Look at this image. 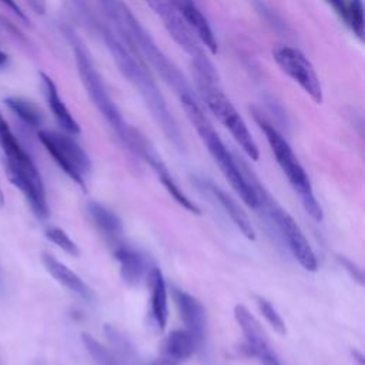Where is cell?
Masks as SVG:
<instances>
[{
    "label": "cell",
    "mask_w": 365,
    "mask_h": 365,
    "mask_svg": "<svg viewBox=\"0 0 365 365\" xmlns=\"http://www.w3.org/2000/svg\"><path fill=\"white\" fill-rule=\"evenodd\" d=\"M104 10L107 19L113 24L111 30L115 36L147 64H150L160 77L174 88L177 96L194 94L190 83L180 68L163 53L154 38L133 14L123 0H97Z\"/></svg>",
    "instance_id": "1"
},
{
    "label": "cell",
    "mask_w": 365,
    "mask_h": 365,
    "mask_svg": "<svg viewBox=\"0 0 365 365\" xmlns=\"http://www.w3.org/2000/svg\"><path fill=\"white\" fill-rule=\"evenodd\" d=\"M101 36L120 73L138 91L145 106L151 111V115L154 117L157 124L161 127L163 133L177 147H181L182 145L181 133L178 130V125L174 117L168 110L165 98L163 97L155 80L153 78L148 70V64L138 54L131 51L115 36L111 27H101Z\"/></svg>",
    "instance_id": "2"
},
{
    "label": "cell",
    "mask_w": 365,
    "mask_h": 365,
    "mask_svg": "<svg viewBox=\"0 0 365 365\" xmlns=\"http://www.w3.org/2000/svg\"><path fill=\"white\" fill-rule=\"evenodd\" d=\"M67 37L73 48L78 76L87 91L88 98L91 100L97 111L104 117L111 130L117 134L120 141L134 154L135 147L144 135L124 120L121 111L118 110L117 104L113 101L107 90L103 77L91 58L90 51L87 50L81 38H78V36H76V33L73 31H67Z\"/></svg>",
    "instance_id": "3"
},
{
    "label": "cell",
    "mask_w": 365,
    "mask_h": 365,
    "mask_svg": "<svg viewBox=\"0 0 365 365\" xmlns=\"http://www.w3.org/2000/svg\"><path fill=\"white\" fill-rule=\"evenodd\" d=\"M237 161L245 180L248 181V184L251 185L257 195V211L262 212V215L269 221L271 227L278 232V237L282 240V242L289 250L292 257L298 261V264L307 271H317L318 261L315 252L311 248L299 225L287 212V210H284L277 202V200L267 191V188L262 185V182L258 180L254 171L248 167V164L238 157Z\"/></svg>",
    "instance_id": "4"
},
{
    "label": "cell",
    "mask_w": 365,
    "mask_h": 365,
    "mask_svg": "<svg viewBox=\"0 0 365 365\" xmlns=\"http://www.w3.org/2000/svg\"><path fill=\"white\" fill-rule=\"evenodd\" d=\"M181 101V106L192 124V127L197 130L201 141L207 147L210 155L230 182V185L234 188V191L241 197V200L252 210H257L258 201L254 190L245 180L237 157L230 153V150L225 147L224 141L218 135V133L214 130L212 124L207 118L201 104L195 98V94H184L178 97Z\"/></svg>",
    "instance_id": "5"
},
{
    "label": "cell",
    "mask_w": 365,
    "mask_h": 365,
    "mask_svg": "<svg viewBox=\"0 0 365 365\" xmlns=\"http://www.w3.org/2000/svg\"><path fill=\"white\" fill-rule=\"evenodd\" d=\"M0 148L9 180L16 185L38 218L48 217V202L41 175L0 111Z\"/></svg>",
    "instance_id": "6"
},
{
    "label": "cell",
    "mask_w": 365,
    "mask_h": 365,
    "mask_svg": "<svg viewBox=\"0 0 365 365\" xmlns=\"http://www.w3.org/2000/svg\"><path fill=\"white\" fill-rule=\"evenodd\" d=\"M255 118H257L259 128L265 134L268 145H269L279 168L285 174V177L289 181L294 191L298 194L305 211L309 214V217L312 220L322 221V217H324L322 208L315 198L311 180H309L308 174L305 173L304 167L301 165V163L298 161L297 155L294 154L291 145L272 124H269L268 121H265L259 117H255Z\"/></svg>",
    "instance_id": "7"
},
{
    "label": "cell",
    "mask_w": 365,
    "mask_h": 365,
    "mask_svg": "<svg viewBox=\"0 0 365 365\" xmlns=\"http://www.w3.org/2000/svg\"><path fill=\"white\" fill-rule=\"evenodd\" d=\"M144 3L154 11L158 19H161L165 30L173 37V40L190 56V58L192 60V66L197 71V78L218 81L215 67L205 56L202 44L198 41L192 30L178 14L173 3L170 0H144Z\"/></svg>",
    "instance_id": "8"
},
{
    "label": "cell",
    "mask_w": 365,
    "mask_h": 365,
    "mask_svg": "<svg viewBox=\"0 0 365 365\" xmlns=\"http://www.w3.org/2000/svg\"><path fill=\"white\" fill-rule=\"evenodd\" d=\"M198 90L202 101L211 114L230 131L241 150L254 161L258 160L259 151L257 143L250 133L244 118L240 115L234 104L220 88L218 81L198 78Z\"/></svg>",
    "instance_id": "9"
},
{
    "label": "cell",
    "mask_w": 365,
    "mask_h": 365,
    "mask_svg": "<svg viewBox=\"0 0 365 365\" xmlns=\"http://www.w3.org/2000/svg\"><path fill=\"white\" fill-rule=\"evenodd\" d=\"M37 137L64 174L86 190V177L91 170V161L73 135L64 131L38 130Z\"/></svg>",
    "instance_id": "10"
},
{
    "label": "cell",
    "mask_w": 365,
    "mask_h": 365,
    "mask_svg": "<svg viewBox=\"0 0 365 365\" xmlns=\"http://www.w3.org/2000/svg\"><path fill=\"white\" fill-rule=\"evenodd\" d=\"M272 57L279 70L295 81L317 104L322 103V86L312 63L305 54L291 46H279L272 50Z\"/></svg>",
    "instance_id": "11"
},
{
    "label": "cell",
    "mask_w": 365,
    "mask_h": 365,
    "mask_svg": "<svg viewBox=\"0 0 365 365\" xmlns=\"http://www.w3.org/2000/svg\"><path fill=\"white\" fill-rule=\"evenodd\" d=\"M234 318L241 328L250 354L254 355L262 365H281L267 338L264 328L261 327L258 319L248 311V308L240 304L235 305Z\"/></svg>",
    "instance_id": "12"
},
{
    "label": "cell",
    "mask_w": 365,
    "mask_h": 365,
    "mask_svg": "<svg viewBox=\"0 0 365 365\" xmlns=\"http://www.w3.org/2000/svg\"><path fill=\"white\" fill-rule=\"evenodd\" d=\"M173 295L178 315L185 327L184 329L188 331L197 341L198 346H201L207 334V315L204 305L198 298L178 288L174 289Z\"/></svg>",
    "instance_id": "13"
},
{
    "label": "cell",
    "mask_w": 365,
    "mask_h": 365,
    "mask_svg": "<svg viewBox=\"0 0 365 365\" xmlns=\"http://www.w3.org/2000/svg\"><path fill=\"white\" fill-rule=\"evenodd\" d=\"M178 14L182 17V20L187 23V26L192 30L198 41L205 46V48L215 54L218 51V43L215 38V34L207 20V17L202 14L200 7L194 0H170Z\"/></svg>",
    "instance_id": "14"
},
{
    "label": "cell",
    "mask_w": 365,
    "mask_h": 365,
    "mask_svg": "<svg viewBox=\"0 0 365 365\" xmlns=\"http://www.w3.org/2000/svg\"><path fill=\"white\" fill-rule=\"evenodd\" d=\"M86 211L91 224L113 250L124 242L123 222L113 210L98 201H88L86 205Z\"/></svg>",
    "instance_id": "15"
},
{
    "label": "cell",
    "mask_w": 365,
    "mask_h": 365,
    "mask_svg": "<svg viewBox=\"0 0 365 365\" xmlns=\"http://www.w3.org/2000/svg\"><path fill=\"white\" fill-rule=\"evenodd\" d=\"M113 252L120 264L121 279L127 285L134 287L141 284L145 278H148L153 267H150L148 259L140 251L123 242L118 247H115Z\"/></svg>",
    "instance_id": "16"
},
{
    "label": "cell",
    "mask_w": 365,
    "mask_h": 365,
    "mask_svg": "<svg viewBox=\"0 0 365 365\" xmlns=\"http://www.w3.org/2000/svg\"><path fill=\"white\" fill-rule=\"evenodd\" d=\"M140 158H143L145 163H148V165L154 170V173L157 174L158 180L161 181V184L164 185V188L167 190V192L182 207L185 208L187 211L192 212V214H200V207L192 201L190 200L184 191L178 187V184L175 182V180L173 178L171 173L168 171L167 165L164 164L163 158L158 155V153L155 151V148L151 145V143L143 150Z\"/></svg>",
    "instance_id": "17"
},
{
    "label": "cell",
    "mask_w": 365,
    "mask_h": 365,
    "mask_svg": "<svg viewBox=\"0 0 365 365\" xmlns=\"http://www.w3.org/2000/svg\"><path fill=\"white\" fill-rule=\"evenodd\" d=\"M41 262H43L46 271L66 289H68L70 292H73L74 295H77L86 301L93 299V291L90 289V287L73 269H70L66 264H63L54 255H51L48 252H43Z\"/></svg>",
    "instance_id": "18"
},
{
    "label": "cell",
    "mask_w": 365,
    "mask_h": 365,
    "mask_svg": "<svg viewBox=\"0 0 365 365\" xmlns=\"http://www.w3.org/2000/svg\"><path fill=\"white\" fill-rule=\"evenodd\" d=\"M40 78H41V84H43L47 106H48L54 120L60 125V128L64 133L71 134V135L78 134L80 133V125L76 121V118L71 115L66 103L63 101L54 80L50 76H47L46 73H40Z\"/></svg>",
    "instance_id": "19"
},
{
    "label": "cell",
    "mask_w": 365,
    "mask_h": 365,
    "mask_svg": "<svg viewBox=\"0 0 365 365\" xmlns=\"http://www.w3.org/2000/svg\"><path fill=\"white\" fill-rule=\"evenodd\" d=\"M150 318L158 331H163L168 321V295L164 275L160 268L153 267L150 275Z\"/></svg>",
    "instance_id": "20"
},
{
    "label": "cell",
    "mask_w": 365,
    "mask_h": 365,
    "mask_svg": "<svg viewBox=\"0 0 365 365\" xmlns=\"http://www.w3.org/2000/svg\"><path fill=\"white\" fill-rule=\"evenodd\" d=\"M207 188L211 191V194L215 197V200L220 202L222 210L227 212V215L231 218V221L235 224V227L242 232V235L248 240H255V231L254 227L245 214V211L240 207V204L221 187L215 185L214 182H208Z\"/></svg>",
    "instance_id": "21"
},
{
    "label": "cell",
    "mask_w": 365,
    "mask_h": 365,
    "mask_svg": "<svg viewBox=\"0 0 365 365\" xmlns=\"http://www.w3.org/2000/svg\"><path fill=\"white\" fill-rule=\"evenodd\" d=\"M198 344L194 336L185 329H175L170 332L161 344V358L181 362L194 355L198 349Z\"/></svg>",
    "instance_id": "22"
},
{
    "label": "cell",
    "mask_w": 365,
    "mask_h": 365,
    "mask_svg": "<svg viewBox=\"0 0 365 365\" xmlns=\"http://www.w3.org/2000/svg\"><path fill=\"white\" fill-rule=\"evenodd\" d=\"M4 103L9 107V110L16 117H19L26 125L33 127V128L40 127V124L43 121V115H41V111L38 110V107L33 101H30L24 97L10 96L4 100Z\"/></svg>",
    "instance_id": "23"
},
{
    "label": "cell",
    "mask_w": 365,
    "mask_h": 365,
    "mask_svg": "<svg viewBox=\"0 0 365 365\" xmlns=\"http://www.w3.org/2000/svg\"><path fill=\"white\" fill-rule=\"evenodd\" d=\"M81 342L93 365H123L121 361L115 356V354L110 348L104 346L93 335L86 332L81 334Z\"/></svg>",
    "instance_id": "24"
},
{
    "label": "cell",
    "mask_w": 365,
    "mask_h": 365,
    "mask_svg": "<svg viewBox=\"0 0 365 365\" xmlns=\"http://www.w3.org/2000/svg\"><path fill=\"white\" fill-rule=\"evenodd\" d=\"M106 335L110 341V344L114 348L115 356L121 361L123 365H131L135 362L134 359V348L130 344V341L114 327H106Z\"/></svg>",
    "instance_id": "25"
},
{
    "label": "cell",
    "mask_w": 365,
    "mask_h": 365,
    "mask_svg": "<svg viewBox=\"0 0 365 365\" xmlns=\"http://www.w3.org/2000/svg\"><path fill=\"white\" fill-rule=\"evenodd\" d=\"M257 301V307L261 312V315L265 318V321L268 322V325L279 335H285L287 334V327L285 322L282 319V317L278 314L277 308L264 297H255Z\"/></svg>",
    "instance_id": "26"
},
{
    "label": "cell",
    "mask_w": 365,
    "mask_h": 365,
    "mask_svg": "<svg viewBox=\"0 0 365 365\" xmlns=\"http://www.w3.org/2000/svg\"><path fill=\"white\" fill-rule=\"evenodd\" d=\"M345 19L352 31L362 40L364 37V6L362 0H349L345 6Z\"/></svg>",
    "instance_id": "27"
},
{
    "label": "cell",
    "mask_w": 365,
    "mask_h": 365,
    "mask_svg": "<svg viewBox=\"0 0 365 365\" xmlns=\"http://www.w3.org/2000/svg\"><path fill=\"white\" fill-rule=\"evenodd\" d=\"M46 237L53 244H56L58 248H61L64 252H67L73 257H77L80 254L77 244L70 238V235L64 230H61L58 227H48L46 230Z\"/></svg>",
    "instance_id": "28"
},
{
    "label": "cell",
    "mask_w": 365,
    "mask_h": 365,
    "mask_svg": "<svg viewBox=\"0 0 365 365\" xmlns=\"http://www.w3.org/2000/svg\"><path fill=\"white\" fill-rule=\"evenodd\" d=\"M0 3L1 4H4L14 16H17L20 20H23L26 24H29L30 23V20H29V17H27V14L23 11V9L20 7V4L17 3V0H0Z\"/></svg>",
    "instance_id": "29"
},
{
    "label": "cell",
    "mask_w": 365,
    "mask_h": 365,
    "mask_svg": "<svg viewBox=\"0 0 365 365\" xmlns=\"http://www.w3.org/2000/svg\"><path fill=\"white\" fill-rule=\"evenodd\" d=\"M27 1L36 10V13H38V14L46 13V0H27Z\"/></svg>",
    "instance_id": "30"
},
{
    "label": "cell",
    "mask_w": 365,
    "mask_h": 365,
    "mask_svg": "<svg viewBox=\"0 0 365 365\" xmlns=\"http://www.w3.org/2000/svg\"><path fill=\"white\" fill-rule=\"evenodd\" d=\"M332 3V6L335 7V10L345 19V6H346V1L345 0H329Z\"/></svg>",
    "instance_id": "31"
},
{
    "label": "cell",
    "mask_w": 365,
    "mask_h": 365,
    "mask_svg": "<svg viewBox=\"0 0 365 365\" xmlns=\"http://www.w3.org/2000/svg\"><path fill=\"white\" fill-rule=\"evenodd\" d=\"M148 365H178V362H174V361H170V359H165V358H160V359H155V361L150 362Z\"/></svg>",
    "instance_id": "32"
},
{
    "label": "cell",
    "mask_w": 365,
    "mask_h": 365,
    "mask_svg": "<svg viewBox=\"0 0 365 365\" xmlns=\"http://www.w3.org/2000/svg\"><path fill=\"white\" fill-rule=\"evenodd\" d=\"M7 61H9L7 54H6L3 50H0V68H1V67H4V66L7 64Z\"/></svg>",
    "instance_id": "33"
},
{
    "label": "cell",
    "mask_w": 365,
    "mask_h": 365,
    "mask_svg": "<svg viewBox=\"0 0 365 365\" xmlns=\"http://www.w3.org/2000/svg\"><path fill=\"white\" fill-rule=\"evenodd\" d=\"M4 205V194H3V190H1V185H0V208Z\"/></svg>",
    "instance_id": "34"
},
{
    "label": "cell",
    "mask_w": 365,
    "mask_h": 365,
    "mask_svg": "<svg viewBox=\"0 0 365 365\" xmlns=\"http://www.w3.org/2000/svg\"><path fill=\"white\" fill-rule=\"evenodd\" d=\"M3 289V274H1V268H0V291Z\"/></svg>",
    "instance_id": "35"
}]
</instances>
